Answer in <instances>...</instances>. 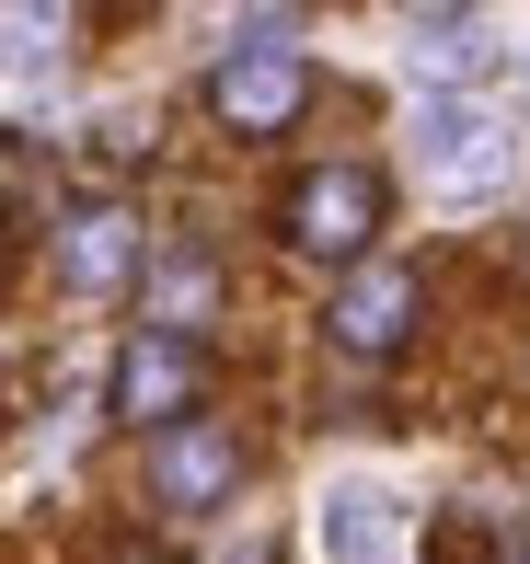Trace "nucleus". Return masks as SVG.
<instances>
[{"instance_id":"nucleus-5","label":"nucleus","mask_w":530,"mask_h":564,"mask_svg":"<svg viewBox=\"0 0 530 564\" xmlns=\"http://www.w3.org/2000/svg\"><path fill=\"white\" fill-rule=\"evenodd\" d=\"M369 219H381V185H369L358 162L312 173V185L289 196V242H300V253H358V242H369Z\"/></svg>"},{"instance_id":"nucleus-7","label":"nucleus","mask_w":530,"mask_h":564,"mask_svg":"<svg viewBox=\"0 0 530 564\" xmlns=\"http://www.w3.org/2000/svg\"><path fill=\"white\" fill-rule=\"evenodd\" d=\"M403 323H415V276H403V265H358L335 289V346L346 357H392Z\"/></svg>"},{"instance_id":"nucleus-11","label":"nucleus","mask_w":530,"mask_h":564,"mask_svg":"<svg viewBox=\"0 0 530 564\" xmlns=\"http://www.w3.org/2000/svg\"><path fill=\"white\" fill-rule=\"evenodd\" d=\"M219 564H266V542H242V553H219Z\"/></svg>"},{"instance_id":"nucleus-6","label":"nucleus","mask_w":530,"mask_h":564,"mask_svg":"<svg viewBox=\"0 0 530 564\" xmlns=\"http://www.w3.org/2000/svg\"><path fill=\"white\" fill-rule=\"evenodd\" d=\"M185 403H196V346L185 335H139L128 357H116V415H139V426H185Z\"/></svg>"},{"instance_id":"nucleus-4","label":"nucleus","mask_w":530,"mask_h":564,"mask_svg":"<svg viewBox=\"0 0 530 564\" xmlns=\"http://www.w3.org/2000/svg\"><path fill=\"white\" fill-rule=\"evenodd\" d=\"M242 484V449L219 438V426H173V438H150V496L173 507V519H196V507H219Z\"/></svg>"},{"instance_id":"nucleus-9","label":"nucleus","mask_w":530,"mask_h":564,"mask_svg":"<svg viewBox=\"0 0 530 564\" xmlns=\"http://www.w3.org/2000/svg\"><path fill=\"white\" fill-rule=\"evenodd\" d=\"M496 46H485V23L473 12H415L403 23V69H415V93H450V82H473Z\"/></svg>"},{"instance_id":"nucleus-10","label":"nucleus","mask_w":530,"mask_h":564,"mask_svg":"<svg viewBox=\"0 0 530 564\" xmlns=\"http://www.w3.org/2000/svg\"><path fill=\"white\" fill-rule=\"evenodd\" d=\"M208 312V265H162L150 276V335H173V323Z\"/></svg>"},{"instance_id":"nucleus-1","label":"nucleus","mask_w":530,"mask_h":564,"mask_svg":"<svg viewBox=\"0 0 530 564\" xmlns=\"http://www.w3.org/2000/svg\"><path fill=\"white\" fill-rule=\"evenodd\" d=\"M519 162H530V139L496 105H473V93H426L415 105V173L439 208H496L519 185Z\"/></svg>"},{"instance_id":"nucleus-2","label":"nucleus","mask_w":530,"mask_h":564,"mask_svg":"<svg viewBox=\"0 0 530 564\" xmlns=\"http://www.w3.org/2000/svg\"><path fill=\"white\" fill-rule=\"evenodd\" d=\"M312 553L323 564H403V507H392V484H323L312 496Z\"/></svg>"},{"instance_id":"nucleus-8","label":"nucleus","mask_w":530,"mask_h":564,"mask_svg":"<svg viewBox=\"0 0 530 564\" xmlns=\"http://www.w3.org/2000/svg\"><path fill=\"white\" fill-rule=\"evenodd\" d=\"M58 276L69 289H128L139 276V219L128 208H69L58 219Z\"/></svg>"},{"instance_id":"nucleus-12","label":"nucleus","mask_w":530,"mask_h":564,"mask_svg":"<svg viewBox=\"0 0 530 564\" xmlns=\"http://www.w3.org/2000/svg\"><path fill=\"white\" fill-rule=\"evenodd\" d=\"M519 105H530V46H519Z\"/></svg>"},{"instance_id":"nucleus-3","label":"nucleus","mask_w":530,"mask_h":564,"mask_svg":"<svg viewBox=\"0 0 530 564\" xmlns=\"http://www.w3.org/2000/svg\"><path fill=\"white\" fill-rule=\"evenodd\" d=\"M300 58L289 46H242V58H219V82H208V105H219V127H242V139H277V127L300 116Z\"/></svg>"}]
</instances>
